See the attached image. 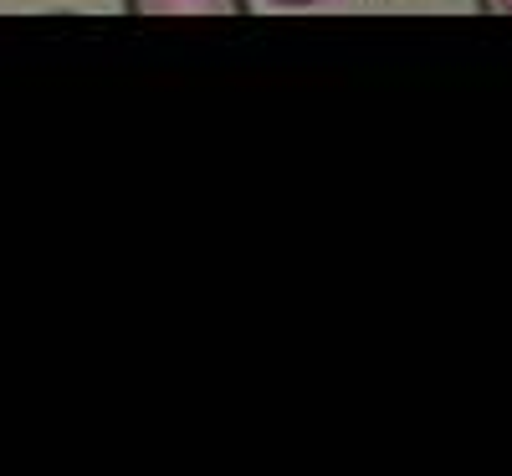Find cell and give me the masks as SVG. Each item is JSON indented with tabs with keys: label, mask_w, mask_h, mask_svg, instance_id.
I'll return each instance as SVG.
<instances>
[{
	"label": "cell",
	"mask_w": 512,
	"mask_h": 476,
	"mask_svg": "<svg viewBox=\"0 0 512 476\" xmlns=\"http://www.w3.org/2000/svg\"><path fill=\"white\" fill-rule=\"evenodd\" d=\"M128 16H246L251 0H123Z\"/></svg>",
	"instance_id": "1"
}]
</instances>
